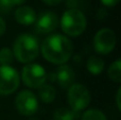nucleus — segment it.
Here are the masks:
<instances>
[{
    "instance_id": "f257e3e1",
    "label": "nucleus",
    "mask_w": 121,
    "mask_h": 120,
    "mask_svg": "<svg viewBox=\"0 0 121 120\" xmlns=\"http://www.w3.org/2000/svg\"><path fill=\"white\" fill-rule=\"evenodd\" d=\"M40 52L49 63L64 65L72 55L73 45L68 36L59 33L50 34L42 43Z\"/></svg>"
},
{
    "instance_id": "f03ea898",
    "label": "nucleus",
    "mask_w": 121,
    "mask_h": 120,
    "mask_svg": "<svg viewBox=\"0 0 121 120\" xmlns=\"http://www.w3.org/2000/svg\"><path fill=\"white\" fill-rule=\"evenodd\" d=\"M13 54L18 62L22 64L32 63L39 53V45L35 36L29 33L18 35L13 44Z\"/></svg>"
},
{
    "instance_id": "7ed1b4c3",
    "label": "nucleus",
    "mask_w": 121,
    "mask_h": 120,
    "mask_svg": "<svg viewBox=\"0 0 121 120\" xmlns=\"http://www.w3.org/2000/svg\"><path fill=\"white\" fill-rule=\"evenodd\" d=\"M87 27V20L84 13L79 9L67 10L60 19L62 31L67 36L77 37L84 33Z\"/></svg>"
},
{
    "instance_id": "20e7f679",
    "label": "nucleus",
    "mask_w": 121,
    "mask_h": 120,
    "mask_svg": "<svg viewBox=\"0 0 121 120\" xmlns=\"http://www.w3.org/2000/svg\"><path fill=\"white\" fill-rule=\"evenodd\" d=\"M90 93L85 85L81 83H73L68 88L67 101L70 108L77 113L85 110L90 103Z\"/></svg>"
},
{
    "instance_id": "39448f33",
    "label": "nucleus",
    "mask_w": 121,
    "mask_h": 120,
    "mask_svg": "<svg viewBox=\"0 0 121 120\" xmlns=\"http://www.w3.org/2000/svg\"><path fill=\"white\" fill-rule=\"evenodd\" d=\"M21 79L26 86L30 88H39L47 80V72L42 65L29 63L21 70Z\"/></svg>"
},
{
    "instance_id": "423d86ee",
    "label": "nucleus",
    "mask_w": 121,
    "mask_h": 120,
    "mask_svg": "<svg viewBox=\"0 0 121 120\" xmlns=\"http://www.w3.org/2000/svg\"><path fill=\"white\" fill-rule=\"evenodd\" d=\"M20 78L12 66H0V96H9L18 89Z\"/></svg>"
},
{
    "instance_id": "0eeeda50",
    "label": "nucleus",
    "mask_w": 121,
    "mask_h": 120,
    "mask_svg": "<svg viewBox=\"0 0 121 120\" xmlns=\"http://www.w3.org/2000/svg\"><path fill=\"white\" fill-rule=\"evenodd\" d=\"M116 44V34L109 28H103L99 30L94 37V48L99 54H109L115 49Z\"/></svg>"
},
{
    "instance_id": "6e6552de",
    "label": "nucleus",
    "mask_w": 121,
    "mask_h": 120,
    "mask_svg": "<svg viewBox=\"0 0 121 120\" xmlns=\"http://www.w3.org/2000/svg\"><path fill=\"white\" fill-rule=\"evenodd\" d=\"M15 106L22 116H32L38 110V99L31 90H21L15 98Z\"/></svg>"
},
{
    "instance_id": "1a4fd4ad",
    "label": "nucleus",
    "mask_w": 121,
    "mask_h": 120,
    "mask_svg": "<svg viewBox=\"0 0 121 120\" xmlns=\"http://www.w3.org/2000/svg\"><path fill=\"white\" fill-rule=\"evenodd\" d=\"M59 16L52 11H46L36 16L35 30L39 34H50L59 27Z\"/></svg>"
},
{
    "instance_id": "9d476101",
    "label": "nucleus",
    "mask_w": 121,
    "mask_h": 120,
    "mask_svg": "<svg viewBox=\"0 0 121 120\" xmlns=\"http://www.w3.org/2000/svg\"><path fill=\"white\" fill-rule=\"evenodd\" d=\"M55 79L57 81V84L62 88H69L74 83L75 73L70 66L64 64V65H60L56 69Z\"/></svg>"
},
{
    "instance_id": "9b49d317",
    "label": "nucleus",
    "mask_w": 121,
    "mask_h": 120,
    "mask_svg": "<svg viewBox=\"0 0 121 120\" xmlns=\"http://www.w3.org/2000/svg\"><path fill=\"white\" fill-rule=\"evenodd\" d=\"M15 20L21 26H31L34 25L36 20V13L31 6L22 5L19 6L15 11Z\"/></svg>"
},
{
    "instance_id": "f8f14e48",
    "label": "nucleus",
    "mask_w": 121,
    "mask_h": 120,
    "mask_svg": "<svg viewBox=\"0 0 121 120\" xmlns=\"http://www.w3.org/2000/svg\"><path fill=\"white\" fill-rule=\"evenodd\" d=\"M38 97L42 102L46 104H50L56 98V89L49 84H44L38 88Z\"/></svg>"
},
{
    "instance_id": "ddd939ff",
    "label": "nucleus",
    "mask_w": 121,
    "mask_h": 120,
    "mask_svg": "<svg viewBox=\"0 0 121 120\" xmlns=\"http://www.w3.org/2000/svg\"><path fill=\"white\" fill-rule=\"evenodd\" d=\"M86 67H87V70L94 76H99V74L102 73V71L104 70L105 67V63L101 57L99 56H90L87 61V64H86Z\"/></svg>"
},
{
    "instance_id": "4468645a",
    "label": "nucleus",
    "mask_w": 121,
    "mask_h": 120,
    "mask_svg": "<svg viewBox=\"0 0 121 120\" xmlns=\"http://www.w3.org/2000/svg\"><path fill=\"white\" fill-rule=\"evenodd\" d=\"M79 113L68 107H60L53 114V120H77Z\"/></svg>"
},
{
    "instance_id": "2eb2a0df",
    "label": "nucleus",
    "mask_w": 121,
    "mask_h": 120,
    "mask_svg": "<svg viewBox=\"0 0 121 120\" xmlns=\"http://www.w3.org/2000/svg\"><path fill=\"white\" fill-rule=\"evenodd\" d=\"M107 76L109 80H112L115 83L121 82V61L120 59L116 60L113 64H111L108 70H107Z\"/></svg>"
},
{
    "instance_id": "dca6fc26",
    "label": "nucleus",
    "mask_w": 121,
    "mask_h": 120,
    "mask_svg": "<svg viewBox=\"0 0 121 120\" xmlns=\"http://www.w3.org/2000/svg\"><path fill=\"white\" fill-rule=\"evenodd\" d=\"M81 120H107V117L102 111L98 108H90L83 113Z\"/></svg>"
},
{
    "instance_id": "f3484780",
    "label": "nucleus",
    "mask_w": 121,
    "mask_h": 120,
    "mask_svg": "<svg viewBox=\"0 0 121 120\" xmlns=\"http://www.w3.org/2000/svg\"><path fill=\"white\" fill-rule=\"evenodd\" d=\"M14 60L13 51L8 47L0 49V66H11Z\"/></svg>"
},
{
    "instance_id": "a211bd4d",
    "label": "nucleus",
    "mask_w": 121,
    "mask_h": 120,
    "mask_svg": "<svg viewBox=\"0 0 121 120\" xmlns=\"http://www.w3.org/2000/svg\"><path fill=\"white\" fill-rule=\"evenodd\" d=\"M14 4L12 0H0V14H9Z\"/></svg>"
},
{
    "instance_id": "6ab92c4d",
    "label": "nucleus",
    "mask_w": 121,
    "mask_h": 120,
    "mask_svg": "<svg viewBox=\"0 0 121 120\" xmlns=\"http://www.w3.org/2000/svg\"><path fill=\"white\" fill-rule=\"evenodd\" d=\"M78 5H79V1L78 0H66V6L68 10L78 9Z\"/></svg>"
},
{
    "instance_id": "aec40b11",
    "label": "nucleus",
    "mask_w": 121,
    "mask_h": 120,
    "mask_svg": "<svg viewBox=\"0 0 121 120\" xmlns=\"http://www.w3.org/2000/svg\"><path fill=\"white\" fill-rule=\"evenodd\" d=\"M100 1L106 8H112V6H115L116 4H118L120 0H100Z\"/></svg>"
},
{
    "instance_id": "412c9836",
    "label": "nucleus",
    "mask_w": 121,
    "mask_h": 120,
    "mask_svg": "<svg viewBox=\"0 0 121 120\" xmlns=\"http://www.w3.org/2000/svg\"><path fill=\"white\" fill-rule=\"evenodd\" d=\"M120 96H121V88L119 87L117 90V93H116V105H117V110L121 111V101H120Z\"/></svg>"
},
{
    "instance_id": "4be33fe9",
    "label": "nucleus",
    "mask_w": 121,
    "mask_h": 120,
    "mask_svg": "<svg viewBox=\"0 0 121 120\" xmlns=\"http://www.w3.org/2000/svg\"><path fill=\"white\" fill-rule=\"evenodd\" d=\"M5 30H6V23L4 21V19L0 16V36H2L5 33Z\"/></svg>"
},
{
    "instance_id": "5701e85b",
    "label": "nucleus",
    "mask_w": 121,
    "mask_h": 120,
    "mask_svg": "<svg viewBox=\"0 0 121 120\" xmlns=\"http://www.w3.org/2000/svg\"><path fill=\"white\" fill-rule=\"evenodd\" d=\"M42 1L44 2L45 4H47V5L54 6V5H57V4H60V2L63 1V0H42Z\"/></svg>"
},
{
    "instance_id": "b1692460",
    "label": "nucleus",
    "mask_w": 121,
    "mask_h": 120,
    "mask_svg": "<svg viewBox=\"0 0 121 120\" xmlns=\"http://www.w3.org/2000/svg\"><path fill=\"white\" fill-rule=\"evenodd\" d=\"M12 1H13V4H14V5H22L27 0H12Z\"/></svg>"
},
{
    "instance_id": "393cba45",
    "label": "nucleus",
    "mask_w": 121,
    "mask_h": 120,
    "mask_svg": "<svg viewBox=\"0 0 121 120\" xmlns=\"http://www.w3.org/2000/svg\"><path fill=\"white\" fill-rule=\"evenodd\" d=\"M28 120H38V119H36V118H30V119H28Z\"/></svg>"
}]
</instances>
